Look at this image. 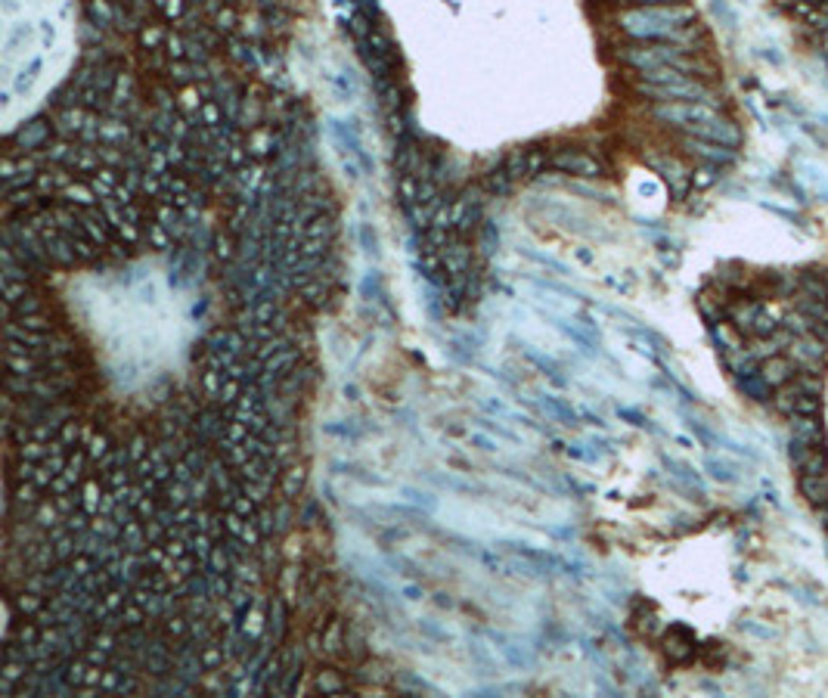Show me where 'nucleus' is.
<instances>
[{
	"label": "nucleus",
	"mask_w": 828,
	"mask_h": 698,
	"mask_svg": "<svg viewBox=\"0 0 828 698\" xmlns=\"http://www.w3.org/2000/svg\"><path fill=\"white\" fill-rule=\"evenodd\" d=\"M819 413H822V398L819 394H800L794 416H819Z\"/></svg>",
	"instance_id": "39448f33"
},
{
	"label": "nucleus",
	"mask_w": 828,
	"mask_h": 698,
	"mask_svg": "<svg viewBox=\"0 0 828 698\" xmlns=\"http://www.w3.org/2000/svg\"><path fill=\"white\" fill-rule=\"evenodd\" d=\"M798 490L804 494V499L819 509L828 506V475H810V472H798Z\"/></svg>",
	"instance_id": "7ed1b4c3"
},
{
	"label": "nucleus",
	"mask_w": 828,
	"mask_h": 698,
	"mask_svg": "<svg viewBox=\"0 0 828 698\" xmlns=\"http://www.w3.org/2000/svg\"><path fill=\"white\" fill-rule=\"evenodd\" d=\"M813 512H816V518H819V524H822V528H825V531H828V506H819V509H813Z\"/></svg>",
	"instance_id": "423d86ee"
},
{
	"label": "nucleus",
	"mask_w": 828,
	"mask_h": 698,
	"mask_svg": "<svg viewBox=\"0 0 828 698\" xmlns=\"http://www.w3.org/2000/svg\"><path fill=\"white\" fill-rule=\"evenodd\" d=\"M798 472H810V475H828V450L825 447H813L807 463Z\"/></svg>",
	"instance_id": "20e7f679"
},
{
	"label": "nucleus",
	"mask_w": 828,
	"mask_h": 698,
	"mask_svg": "<svg viewBox=\"0 0 828 698\" xmlns=\"http://www.w3.org/2000/svg\"><path fill=\"white\" fill-rule=\"evenodd\" d=\"M760 376H763V379H766L773 388H782V385H788L791 379H798V376H800V367H798V363H794L788 354H775V357H769V360H763V363H760Z\"/></svg>",
	"instance_id": "f03ea898"
},
{
	"label": "nucleus",
	"mask_w": 828,
	"mask_h": 698,
	"mask_svg": "<svg viewBox=\"0 0 828 698\" xmlns=\"http://www.w3.org/2000/svg\"><path fill=\"white\" fill-rule=\"evenodd\" d=\"M788 438L807 447H825V425L819 416H788Z\"/></svg>",
	"instance_id": "f257e3e1"
}]
</instances>
